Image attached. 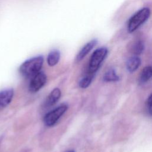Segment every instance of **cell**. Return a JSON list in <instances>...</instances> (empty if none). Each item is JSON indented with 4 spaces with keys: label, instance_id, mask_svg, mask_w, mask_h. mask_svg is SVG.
<instances>
[{
    "label": "cell",
    "instance_id": "2e32d148",
    "mask_svg": "<svg viewBox=\"0 0 152 152\" xmlns=\"http://www.w3.org/2000/svg\"><path fill=\"white\" fill-rule=\"evenodd\" d=\"M2 138H3V137L1 136V137H0V142H1V141L2 140Z\"/></svg>",
    "mask_w": 152,
    "mask_h": 152
},
{
    "label": "cell",
    "instance_id": "4fadbf2b",
    "mask_svg": "<svg viewBox=\"0 0 152 152\" xmlns=\"http://www.w3.org/2000/svg\"><path fill=\"white\" fill-rule=\"evenodd\" d=\"M94 76V75H92L87 73L86 75H85L83 78H82L80 80L78 83L79 86L82 88H86L87 87H88L91 84V83L92 82Z\"/></svg>",
    "mask_w": 152,
    "mask_h": 152
},
{
    "label": "cell",
    "instance_id": "5b68a950",
    "mask_svg": "<svg viewBox=\"0 0 152 152\" xmlns=\"http://www.w3.org/2000/svg\"><path fill=\"white\" fill-rule=\"evenodd\" d=\"M46 80L47 77L46 74L43 72L40 71L31 78L28 86L29 91L32 93L38 91L46 84Z\"/></svg>",
    "mask_w": 152,
    "mask_h": 152
},
{
    "label": "cell",
    "instance_id": "52a82bcc",
    "mask_svg": "<svg viewBox=\"0 0 152 152\" xmlns=\"http://www.w3.org/2000/svg\"><path fill=\"white\" fill-rule=\"evenodd\" d=\"M97 43V40L96 39H93L87 43L79 51L76 56V61L79 62L81 61L96 45Z\"/></svg>",
    "mask_w": 152,
    "mask_h": 152
},
{
    "label": "cell",
    "instance_id": "7c38bea8",
    "mask_svg": "<svg viewBox=\"0 0 152 152\" xmlns=\"http://www.w3.org/2000/svg\"><path fill=\"white\" fill-rule=\"evenodd\" d=\"M103 79L105 82H115L119 80V77L116 74L115 69L110 68L104 73Z\"/></svg>",
    "mask_w": 152,
    "mask_h": 152
},
{
    "label": "cell",
    "instance_id": "9c48e42d",
    "mask_svg": "<svg viewBox=\"0 0 152 152\" xmlns=\"http://www.w3.org/2000/svg\"><path fill=\"white\" fill-rule=\"evenodd\" d=\"M141 60L137 55H134L129 58L126 62V69L129 72L135 71L141 65Z\"/></svg>",
    "mask_w": 152,
    "mask_h": 152
},
{
    "label": "cell",
    "instance_id": "30bf717a",
    "mask_svg": "<svg viewBox=\"0 0 152 152\" xmlns=\"http://www.w3.org/2000/svg\"><path fill=\"white\" fill-rule=\"evenodd\" d=\"M152 77V67L147 66L144 67L141 72L138 79V83L143 84L147 82Z\"/></svg>",
    "mask_w": 152,
    "mask_h": 152
},
{
    "label": "cell",
    "instance_id": "6da1fadb",
    "mask_svg": "<svg viewBox=\"0 0 152 152\" xmlns=\"http://www.w3.org/2000/svg\"><path fill=\"white\" fill-rule=\"evenodd\" d=\"M43 61L42 56H34L26 61L19 68L20 73L25 77H33L40 71Z\"/></svg>",
    "mask_w": 152,
    "mask_h": 152
},
{
    "label": "cell",
    "instance_id": "8fae6325",
    "mask_svg": "<svg viewBox=\"0 0 152 152\" xmlns=\"http://www.w3.org/2000/svg\"><path fill=\"white\" fill-rule=\"evenodd\" d=\"M60 59V52L59 50L56 49H53L51 50L47 57V62L48 64L50 66H53L56 65Z\"/></svg>",
    "mask_w": 152,
    "mask_h": 152
},
{
    "label": "cell",
    "instance_id": "e0dca14e",
    "mask_svg": "<svg viewBox=\"0 0 152 152\" xmlns=\"http://www.w3.org/2000/svg\"><path fill=\"white\" fill-rule=\"evenodd\" d=\"M67 152H74L73 150H71V151H67Z\"/></svg>",
    "mask_w": 152,
    "mask_h": 152
},
{
    "label": "cell",
    "instance_id": "ba28073f",
    "mask_svg": "<svg viewBox=\"0 0 152 152\" xmlns=\"http://www.w3.org/2000/svg\"><path fill=\"white\" fill-rule=\"evenodd\" d=\"M61 96V90L58 88H55L47 97L45 102V106L46 107H50L54 105L59 100Z\"/></svg>",
    "mask_w": 152,
    "mask_h": 152
},
{
    "label": "cell",
    "instance_id": "277c9868",
    "mask_svg": "<svg viewBox=\"0 0 152 152\" xmlns=\"http://www.w3.org/2000/svg\"><path fill=\"white\" fill-rule=\"evenodd\" d=\"M68 108V107L67 104H62L47 113L43 118L45 125L47 126H53L59 119V118L66 112Z\"/></svg>",
    "mask_w": 152,
    "mask_h": 152
},
{
    "label": "cell",
    "instance_id": "9a60e30c",
    "mask_svg": "<svg viewBox=\"0 0 152 152\" xmlns=\"http://www.w3.org/2000/svg\"><path fill=\"white\" fill-rule=\"evenodd\" d=\"M147 106L148 108V111L149 113L152 115V93L150 95L147 99Z\"/></svg>",
    "mask_w": 152,
    "mask_h": 152
},
{
    "label": "cell",
    "instance_id": "7a4b0ae2",
    "mask_svg": "<svg viewBox=\"0 0 152 152\" xmlns=\"http://www.w3.org/2000/svg\"><path fill=\"white\" fill-rule=\"evenodd\" d=\"M150 13V10L148 8L145 7L134 14L128 21L127 26L128 31L132 33L137 30L148 19Z\"/></svg>",
    "mask_w": 152,
    "mask_h": 152
},
{
    "label": "cell",
    "instance_id": "8992f818",
    "mask_svg": "<svg viewBox=\"0 0 152 152\" xmlns=\"http://www.w3.org/2000/svg\"><path fill=\"white\" fill-rule=\"evenodd\" d=\"M14 96V90L12 88L0 91V108L5 107L8 105Z\"/></svg>",
    "mask_w": 152,
    "mask_h": 152
},
{
    "label": "cell",
    "instance_id": "5bb4252c",
    "mask_svg": "<svg viewBox=\"0 0 152 152\" xmlns=\"http://www.w3.org/2000/svg\"><path fill=\"white\" fill-rule=\"evenodd\" d=\"M144 49V45L143 42L141 40H137L135 42L132 48H131V51L132 53L134 54V55H140Z\"/></svg>",
    "mask_w": 152,
    "mask_h": 152
},
{
    "label": "cell",
    "instance_id": "3957f363",
    "mask_svg": "<svg viewBox=\"0 0 152 152\" xmlns=\"http://www.w3.org/2000/svg\"><path fill=\"white\" fill-rule=\"evenodd\" d=\"M108 53V50L105 47H102L97 49L91 55L90 59L88 73L94 75L100 68L102 63L106 58Z\"/></svg>",
    "mask_w": 152,
    "mask_h": 152
}]
</instances>
